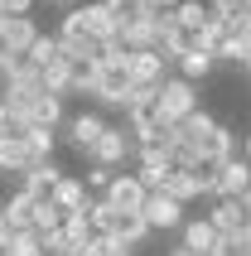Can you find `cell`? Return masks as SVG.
<instances>
[{"mask_svg":"<svg viewBox=\"0 0 251 256\" xmlns=\"http://www.w3.org/2000/svg\"><path fill=\"white\" fill-rule=\"evenodd\" d=\"M169 198H179L184 208L194 198H203V194H212V170H174L169 174V188H164Z\"/></svg>","mask_w":251,"mask_h":256,"instance_id":"12","label":"cell"},{"mask_svg":"<svg viewBox=\"0 0 251 256\" xmlns=\"http://www.w3.org/2000/svg\"><path fill=\"white\" fill-rule=\"evenodd\" d=\"M106 10L116 14V24H130V20H145V0H106Z\"/></svg>","mask_w":251,"mask_h":256,"instance_id":"31","label":"cell"},{"mask_svg":"<svg viewBox=\"0 0 251 256\" xmlns=\"http://www.w3.org/2000/svg\"><path fill=\"white\" fill-rule=\"evenodd\" d=\"M87 256H136L126 242H116V237H92L87 242Z\"/></svg>","mask_w":251,"mask_h":256,"instance_id":"34","label":"cell"},{"mask_svg":"<svg viewBox=\"0 0 251 256\" xmlns=\"http://www.w3.org/2000/svg\"><path fill=\"white\" fill-rule=\"evenodd\" d=\"M34 208H39V198H29L24 188H14L10 198L0 203V218H5V228H10V232H24L29 222H34Z\"/></svg>","mask_w":251,"mask_h":256,"instance_id":"20","label":"cell"},{"mask_svg":"<svg viewBox=\"0 0 251 256\" xmlns=\"http://www.w3.org/2000/svg\"><path fill=\"white\" fill-rule=\"evenodd\" d=\"M5 256H44V242H39V232H10L5 237Z\"/></svg>","mask_w":251,"mask_h":256,"instance_id":"26","label":"cell"},{"mask_svg":"<svg viewBox=\"0 0 251 256\" xmlns=\"http://www.w3.org/2000/svg\"><path fill=\"white\" fill-rule=\"evenodd\" d=\"M194 112H198V87L184 82L179 72H174V78H164V82H160V121L179 126L184 116H194Z\"/></svg>","mask_w":251,"mask_h":256,"instance_id":"3","label":"cell"},{"mask_svg":"<svg viewBox=\"0 0 251 256\" xmlns=\"http://www.w3.org/2000/svg\"><path fill=\"white\" fill-rule=\"evenodd\" d=\"M246 188H251V160L246 155H232L212 170V194L218 198H246Z\"/></svg>","mask_w":251,"mask_h":256,"instance_id":"5","label":"cell"},{"mask_svg":"<svg viewBox=\"0 0 251 256\" xmlns=\"http://www.w3.org/2000/svg\"><path fill=\"white\" fill-rule=\"evenodd\" d=\"M208 130H212V116L203 112V106H198L194 116H184V121H179V140L198 145V140H203V136H208Z\"/></svg>","mask_w":251,"mask_h":256,"instance_id":"28","label":"cell"},{"mask_svg":"<svg viewBox=\"0 0 251 256\" xmlns=\"http://www.w3.org/2000/svg\"><path fill=\"white\" fill-rule=\"evenodd\" d=\"M130 68L126 63H102L97 68V87H92V97L102 102V106H126V97H130Z\"/></svg>","mask_w":251,"mask_h":256,"instance_id":"7","label":"cell"},{"mask_svg":"<svg viewBox=\"0 0 251 256\" xmlns=\"http://www.w3.org/2000/svg\"><path fill=\"white\" fill-rule=\"evenodd\" d=\"M203 5H208V0H203Z\"/></svg>","mask_w":251,"mask_h":256,"instance_id":"50","label":"cell"},{"mask_svg":"<svg viewBox=\"0 0 251 256\" xmlns=\"http://www.w3.org/2000/svg\"><path fill=\"white\" fill-rule=\"evenodd\" d=\"M102 198L112 203L116 213H140L150 194H145V184H140V174H130V170H116V174H112V184H106V194H102Z\"/></svg>","mask_w":251,"mask_h":256,"instance_id":"6","label":"cell"},{"mask_svg":"<svg viewBox=\"0 0 251 256\" xmlns=\"http://www.w3.org/2000/svg\"><path fill=\"white\" fill-rule=\"evenodd\" d=\"M242 155H246V160H251V130H246V140H242Z\"/></svg>","mask_w":251,"mask_h":256,"instance_id":"40","label":"cell"},{"mask_svg":"<svg viewBox=\"0 0 251 256\" xmlns=\"http://www.w3.org/2000/svg\"><path fill=\"white\" fill-rule=\"evenodd\" d=\"M136 155H140L136 136H130L126 126H106V130H102V140L92 145V155H87V160H92V164H102V170H126Z\"/></svg>","mask_w":251,"mask_h":256,"instance_id":"1","label":"cell"},{"mask_svg":"<svg viewBox=\"0 0 251 256\" xmlns=\"http://www.w3.org/2000/svg\"><path fill=\"white\" fill-rule=\"evenodd\" d=\"M218 68V54H184V58H174V72H179L184 82H203V78H208V72Z\"/></svg>","mask_w":251,"mask_h":256,"instance_id":"22","label":"cell"},{"mask_svg":"<svg viewBox=\"0 0 251 256\" xmlns=\"http://www.w3.org/2000/svg\"><path fill=\"white\" fill-rule=\"evenodd\" d=\"M5 5H10V14H29L34 10V0H5Z\"/></svg>","mask_w":251,"mask_h":256,"instance_id":"38","label":"cell"},{"mask_svg":"<svg viewBox=\"0 0 251 256\" xmlns=\"http://www.w3.org/2000/svg\"><path fill=\"white\" fill-rule=\"evenodd\" d=\"M58 48H63V58L68 63H97V39L87 34V20H82V10L72 5L68 14H63V24H58Z\"/></svg>","mask_w":251,"mask_h":256,"instance_id":"2","label":"cell"},{"mask_svg":"<svg viewBox=\"0 0 251 256\" xmlns=\"http://www.w3.org/2000/svg\"><path fill=\"white\" fill-rule=\"evenodd\" d=\"M39 242H44V256H63V252H68V232H63V228H58V232H48V237H39Z\"/></svg>","mask_w":251,"mask_h":256,"instance_id":"37","label":"cell"},{"mask_svg":"<svg viewBox=\"0 0 251 256\" xmlns=\"http://www.w3.org/2000/svg\"><path fill=\"white\" fill-rule=\"evenodd\" d=\"M58 179H63V170H58L54 160L48 164H34V170H24V174H14V188H24L29 198H54V188H58Z\"/></svg>","mask_w":251,"mask_h":256,"instance_id":"15","label":"cell"},{"mask_svg":"<svg viewBox=\"0 0 251 256\" xmlns=\"http://www.w3.org/2000/svg\"><path fill=\"white\" fill-rule=\"evenodd\" d=\"M208 222L218 228V237H237V232L251 228V208L242 198H218V203H212V213H208Z\"/></svg>","mask_w":251,"mask_h":256,"instance_id":"13","label":"cell"},{"mask_svg":"<svg viewBox=\"0 0 251 256\" xmlns=\"http://www.w3.org/2000/svg\"><path fill=\"white\" fill-rule=\"evenodd\" d=\"M24 121H14V116L10 112H5V102H0V145H5V140H10V136H24Z\"/></svg>","mask_w":251,"mask_h":256,"instance_id":"36","label":"cell"},{"mask_svg":"<svg viewBox=\"0 0 251 256\" xmlns=\"http://www.w3.org/2000/svg\"><path fill=\"white\" fill-rule=\"evenodd\" d=\"M0 54H5V44H0Z\"/></svg>","mask_w":251,"mask_h":256,"instance_id":"49","label":"cell"},{"mask_svg":"<svg viewBox=\"0 0 251 256\" xmlns=\"http://www.w3.org/2000/svg\"><path fill=\"white\" fill-rule=\"evenodd\" d=\"M126 126H140V121H154L160 116V87H130L126 97Z\"/></svg>","mask_w":251,"mask_h":256,"instance_id":"17","label":"cell"},{"mask_svg":"<svg viewBox=\"0 0 251 256\" xmlns=\"http://www.w3.org/2000/svg\"><path fill=\"white\" fill-rule=\"evenodd\" d=\"M5 237H10V228H5V218H0V242H5Z\"/></svg>","mask_w":251,"mask_h":256,"instance_id":"42","label":"cell"},{"mask_svg":"<svg viewBox=\"0 0 251 256\" xmlns=\"http://www.w3.org/2000/svg\"><path fill=\"white\" fill-rule=\"evenodd\" d=\"M54 208H58L63 218H68V213H87V208H92V194H87V184L78 179V174H63V179H58Z\"/></svg>","mask_w":251,"mask_h":256,"instance_id":"16","label":"cell"},{"mask_svg":"<svg viewBox=\"0 0 251 256\" xmlns=\"http://www.w3.org/2000/svg\"><path fill=\"white\" fill-rule=\"evenodd\" d=\"M34 39H39V24H34L29 14H5V20H0V44H5V54L24 58L29 48H34Z\"/></svg>","mask_w":251,"mask_h":256,"instance_id":"11","label":"cell"},{"mask_svg":"<svg viewBox=\"0 0 251 256\" xmlns=\"http://www.w3.org/2000/svg\"><path fill=\"white\" fill-rule=\"evenodd\" d=\"M126 58H130V48H126V39H121V34L97 44V63H126Z\"/></svg>","mask_w":251,"mask_h":256,"instance_id":"33","label":"cell"},{"mask_svg":"<svg viewBox=\"0 0 251 256\" xmlns=\"http://www.w3.org/2000/svg\"><path fill=\"white\" fill-rule=\"evenodd\" d=\"M121 39H126L130 54H140V48H160V14H145V20L121 24Z\"/></svg>","mask_w":251,"mask_h":256,"instance_id":"19","label":"cell"},{"mask_svg":"<svg viewBox=\"0 0 251 256\" xmlns=\"http://www.w3.org/2000/svg\"><path fill=\"white\" fill-rule=\"evenodd\" d=\"M242 5H246V10H251V0H242Z\"/></svg>","mask_w":251,"mask_h":256,"instance_id":"48","label":"cell"},{"mask_svg":"<svg viewBox=\"0 0 251 256\" xmlns=\"http://www.w3.org/2000/svg\"><path fill=\"white\" fill-rule=\"evenodd\" d=\"M29 63H34V68H48V63H58V58H63V48H58V34H39V39H34V48H29Z\"/></svg>","mask_w":251,"mask_h":256,"instance_id":"25","label":"cell"},{"mask_svg":"<svg viewBox=\"0 0 251 256\" xmlns=\"http://www.w3.org/2000/svg\"><path fill=\"white\" fill-rule=\"evenodd\" d=\"M246 29H251V10H246Z\"/></svg>","mask_w":251,"mask_h":256,"instance_id":"47","label":"cell"},{"mask_svg":"<svg viewBox=\"0 0 251 256\" xmlns=\"http://www.w3.org/2000/svg\"><path fill=\"white\" fill-rule=\"evenodd\" d=\"M5 14H10V5H5V0H0V20H5Z\"/></svg>","mask_w":251,"mask_h":256,"instance_id":"44","label":"cell"},{"mask_svg":"<svg viewBox=\"0 0 251 256\" xmlns=\"http://www.w3.org/2000/svg\"><path fill=\"white\" fill-rule=\"evenodd\" d=\"M78 10H82V20H87V34H92V39H116V34H121V24H116V14L106 10V0H87V5H78Z\"/></svg>","mask_w":251,"mask_h":256,"instance_id":"18","label":"cell"},{"mask_svg":"<svg viewBox=\"0 0 251 256\" xmlns=\"http://www.w3.org/2000/svg\"><path fill=\"white\" fill-rule=\"evenodd\" d=\"M97 68L102 63H68V97H92V87H97Z\"/></svg>","mask_w":251,"mask_h":256,"instance_id":"24","label":"cell"},{"mask_svg":"<svg viewBox=\"0 0 251 256\" xmlns=\"http://www.w3.org/2000/svg\"><path fill=\"white\" fill-rule=\"evenodd\" d=\"M179 246H188V252L198 256H222V237H218V228L208 222V213L203 218H184V228H179Z\"/></svg>","mask_w":251,"mask_h":256,"instance_id":"10","label":"cell"},{"mask_svg":"<svg viewBox=\"0 0 251 256\" xmlns=\"http://www.w3.org/2000/svg\"><path fill=\"white\" fill-rule=\"evenodd\" d=\"M242 203H246V208H251V188H246V198H242Z\"/></svg>","mask_w":251,"mask_h":256,"instance_id":"45","label":"cell"},{"mask_svg":"<svg viewBox=\"0 0 251 256\" xmlns=\"http://www.w3.org/2000/svg\"><path fill=\"white\" fill-rule=\"evenodd\" d=\"M63 228V213L54 208V198H44L39 208H34V222H29V232H39V237H48V232Z\"/></svg>","mask_w":251,"mask_h":256,"instance_id":"29","label":"cell"},{"mask_svg":"<svg viewBox=\"0 0 251 256\" xmlns=\"http://www.w3.org/2000/svg\"><path fill=\"white\" fill-rule=\"evenodd\" d=\"M164 256H198V252H188V246H174V252H164Z\"/></svg>","mask_w":251,"mask_h":256,"instance_id":"39","label":"cell"},{"mask_svg":"<svg viewBox=\"0 0 251 256\" xmlns=\"http://www.w3.org/2000/svg\"><path fill=\"white\" fill-rule=\"evenodd\" d=\"M0 179H5V160H0Z\"/></svg>","mask_w":251,"mask_h":256,"instance_id":"46","label":"cell"},{"mask_svg":"<svg viewBox=\"0 0 251 256\" xmlns=\"http://www.w3.org/2000/svg\"><path fill=\"white\" fill-rule=\"evenodd\" d=\"M63 256H87V246H68V252H63Z\"/></svg>","mask_w":251,"mask_h":256,"instance_id":"41","label":"cell"},{"mask_svg":"<svg viewBox=\"0 0 251 256\" xmlns=\"http://www.w3.org/2000/svg\"><path fill=\"white\" fill-rule=\"evenodd\" d=\"M242 68H246V72H251V48H246V58H242Z\"/></svg>","mask_w":251,"mask_h":256,"instance_id":"43","label":"cell"},{"mask_svg":"<svg viewBox=\"0 0 251 256\" xmlns=\"http://www.w3.org/2000/svg\"><path fill=\"white\" fill-rule=\"evenodd\" d=\"M140 218L150 222V232H179L184 228V203L169 198V194H150L145 208H140Z\"/></svg>","mask_w":251,"mask_h":256,"instance_id":"9","label":"cell"},{"mask_svg":"<svg viewBox=\"0 0 251 256\" xmlns=\"http://www.w3.org/2000/svg\"><path fill=\"white\" fill-rule=\"evenodd\" d=\"M237 155V136L222 126V121H212V130L198 140V160H203V170H218L222 160H232Z\"/></svg>","mask_w":251,"mask_h":256,"instance_id":"14","label":"cell"},{"mask_svg":"<svg viewBox=\"0 0 251 256\" xmlns=\"http://www.w3.org/2000/svg\"><path fill=\"white\" fill-rule=\"evenodd\" d=\"M24 126H39V130H58L63 126V97H54V92H44L39 102H34V112H29Z\"/></svg>","mask_w":251,"mask_h":256,"instance_id":"21","label":"cell"},{"mask_svg":"<svg viewBox=\"0 0 251 256\" xmlns=\"http://www.w3.org/2000/svg\"><path fill=\"white\" fill-rule=\"evenodd\" d=\"M112 126L102 112H78V116H68L63 121V130H68V145L78 150V155H92V145L102 140V130Z\"/></svg>","mask_w":251,"mask_h":256,"instance_id":"8","label":"cell"},{"mask_svg":"<svg viewBox=\"0 0 251 256\" xmlns=\"http://www.w3.org/2000/svg\"><path fill=\"white\" fill-rule=\"evenodd\" d=\"M174 20H179L184 29H203L212 14H208V5H203V0H179V5H174Z\"/></svg>","mask_w":251,"mask_h":256,"instance_id":"27","label":"cell"},{"mask_svg":"<svg viewBox=\"0 0 251 256\" xmlns=\"http://www.w3.org/2000/svg\"><path fill=\"white\" fill-rule=\"evenodd\" d=\"M112 237H116V242H126L130 252H136V246L145 242V237H150V222H145L140 213H116V228H112Z\"/></svg>","mask_w":251,"mask_h":256,"instance_id":"23","label":"cell"},{"mask_svg":"<svg viewBox=\"0 0 251 256\" xmlns=\"http://www.w3.org/2000/svg\"><path fill=\"white\" fill-rule=\"evenodd\" d=\"M169 160H174V170H203V160H198V145H188V140H174Z\"/></svg>","mask_w":251,"mask_h":256,"instance_id":"32","label":"cell"},{"mask_svg":"<svg viewBox=\"0 0 251 256\" xmlns=\"http://www.w3.org/2000/svg\"><path fill=\"white\" fill-rule=\"evenodd\" d=\"M63 232H68L72 246H87L92 237H97V228H92V218H87V213H68V218H63Z\"/></svg>","mask_w":251,"mask_h":256,"instance_id":"30","label":"cell"},{"mask_svg":"<svg viewBox=\"0 0 251 256\" xmlns=\"http://www.w3.org/2000/svg\"><path fill=\"white\" fill-rule=\"evenodd\" d=\"M112 174L116 170H102V164H92V170H87V194H92V198H102V194H106V184H112Z\"/></svg>","mask_w":251,"mask_h":256,"instance_id":"35","label":"cell"},{"mask_svg":"<svg viewBox=\"0 0 251 256\" xmlns=\"http://www.w3.org/2000/svg\"><path fill=\"white\" fill-rule=\"evenodd\" d=\"M126 68H130V82L136 87H160L164 78H174V58L160 54V48H140V54L126 58Z\"/></svg>","mask_w":251,"mask_h":256,"instance_id":"4","label":"cell"}]
</instances>
